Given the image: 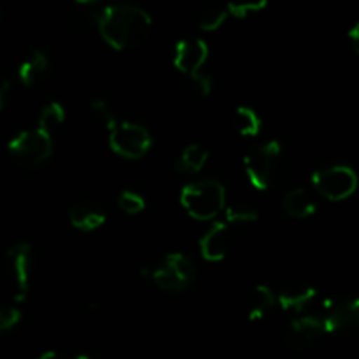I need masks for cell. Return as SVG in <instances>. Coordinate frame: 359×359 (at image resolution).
Returning <instances> with one entry per match:
<instances>
[{
	"label": "cell",
	"instance_id": "7c38bea8",
	"mask_svg": "<svg viewBox=\"0 0 359 359\" xmlns=\"http://www.w3.org/2000/svg\"><path fill=\"white\" fill-rule=\"evenodd\" d=\"M231 248V228L226 223H214L200 238V252L207 262H221Z\"/></svg>",
	"mask_w": 359,
	"mask_h": 359
},
{
	"label": "cell",
	"instance_id": "cb8c5ba5",
	"mask_svg": "<svg viewBox=\"0 0 359 359\" xmlns=\"http://www.w3.org/2000/svg\"><path fill=\"white\" fill-rule=\"evenodd\" d=\"M228 20L226 7H209L198 18V27L205 32L219 30Z\"/></svg>",
	"mask_w": 359,
	"mask_h": 359
},
{
	"label": "cell",
	"instance_id": "7a4b0ae2",
	"mask_svg": "<svg viewBox=\"0 0 359 359\" xmlns=\"http://www.w3.org/2000/svg\"><path fill=\"white\" fill-rule=\"evenodd\" d=\"M181 205L198 221H210L224 210L226 189L219 181H198L181 189Z\"/></svg>",
	"mask_w": 359,
	"mask_h": 359
},
{
	"label": "cell",
	"instance_id": "52a82bcc",
	"mask_svg": "<svg viewBox=\"0 0 359 359\" xmlns=\"http://www.w3.org/2000/svg\"><path fill=\"white\" fill-rule=\"evenodd\" d=\"M109 146L118 156L126 160H139L153 146V137L144 128L132 121H121L111 130Z\"/></svg>",
	"mask_w": 359,
	"mask_h": 359
},
{
	"label": "cell",
	"instance_id": "8992f818",
	"mask_svg": "<svg viewBox=\"0 0 359 359\" xmlns=\"http://www.w3.org/2000/svg\"><path fill=\"white\" fill-rule=\"evenodd\" d=\"M312 184L318 193L332 202H340L358 189L356 172L346 165H332L312 174Z\"/></svg>",
	"mask_w": 359,
	"mask_h": 359
},
{
	"label": "cell",
	"instance_id": "d6986e66",
	"mask_svg": "<svg viewBox=\"0 0 359 359\" xmlns=\"http://www.w3.org/2000/svg\"><path fill=\"white\" fill-rule=\"evenodd\" d=\"M207 160H209V151L200 144H191V146L184 147V151L181 153L177 163H175V170L184 172V174H196L205 167Z\"/></svg>",
	"mask_w": 359,
	"mask_h": 359
},
{
	"label": "cell",
	"instance_id": "83f0119b",
	"mask_svg": "<svg viewBox=\"0 0 359 359\" xmlns=\"http://www.w3.org/2000/svg\"><path fill=\"white\" fill-rule=\"evenodd\" d=\"M21 311L13 305H0V333L14 328L20 323Z\"/></svg>",
	"mask_w": 359,
	"mask_h": 359
},
{
	"label": "cell",
	"instance_id": "d4e9b609",
	"mask_svg": "<svg viewBox=\"0 0 359 359\" xmlns=\"http://www.w3.org/2000/svg\"><path fill=\"white\" fill-rule=\"evenodd\" d=\"M118 205L121 207L123 212L133 216V214H139L146 209V200L142 195L132 191V189H123L118 196Z\"/></svg>",
	"mask_w": 359,
	"mask_h": 359
},
{
	"label": "cell",
	"instance_id": "ac0fdd59",
	"mask_svg": "<svg viewBox=\"0 0 359 359\" xmlns=\"http://www.w3.org/2000/svg\"><path fill=\"white\" fill-rule=\"evenodd\" d=\"M20 81L25 86H35V84L42 83L46 76L49 74V58L46 53L34 51L23 63L20 65Z\"/></svg>",
	"mask_w": 359,
	"mask_h": 359
},
{
	"label": "cell",
	"instance_id": "3957f363",
	"mask_svg": "<svg viewBox=\"0 0 359 359\" xmlns=\"http://www.w3.org/2000/svg\"><path fill=\"white\" fill-rule=\"evenodd\" d=\"M244 168L249 181L256 189L265 191L272 188L283 168V146L279 140L272 139L252 147L244 158Z\"/></svg>",
	"mask_w": 359,
	"mask_h": 359
},
{
	"label": "cell",
	"instance_id": "30bf717a",
	"mask_svg": "<svg viewBox=\"0 0 359 359\" xmlns=\"http://www.w3.org/2000/svg\"><path fill=\"white\" fill-rule=\"evenodd\" d=\"M323 335H326V333L319 316L305 314L293 319L286 326V330L283 333V340L291 351L302 353V351L311 349Z\"/></svg>",
	"mask_w": 359,
	"mask_h": 359
},
{
	"label": "cell",
	"instance_id": "ffe728a7",
	"mask_svg": "<svg viewBox=\"0 0 359 359\" xmlns=\"http://www.w3.org/2000/svg\"><path fill=\"white\" fill-rule=\"evenodd\" d=\"M263 121L255 109L248 105H241L235 109L233 114V128L237 130L238 135L242 137H256L262 132Z\"/></svg>",
	"mask_w": 359,
	"mask_h": 359
},
{
	"label": "cell",
	"instance_id": "277c9868",
	"mask_svg": "<svg viewBox=\"0 0 359 359\" xmlns=\"http://www.w3.org/2000/svg\"><path fill=\"white\" fill-rule=\"evenodd\" d=\"M11 158L23 168L41 167L53 154V137L39 128L25 130L7 144Z\"/></svg>",
	"mask_w": 359,
	"mask_h": 359
},
{
	"label": "cell",
	"instance_id": "f1b7e54d",
	"mask_svg": "<svg viewBox=\"0 0 359 359\" xmlns=\"http://www.w3.org/2000/svg\"><path fill=\"white\" fill-rule=\"evenodd\" d=\"M9 93H11V81L0 76V111H2L4 105H6Z\"/></svg>",
	"mask_w": 359,
	"mask_h": 359
},
{
	"label": "cell",
	"instance_id": "7402d4cb",
	"mask_svg": "<svg viewBox=\"0 0 359 359\" xmlns=\"http://www.w3.org/2000/svg\"><path fill=\"white\" fill-rule=\"evenodd\" d=\"M90 114L98 126L109 130V132H111V130L119 123L118 119H116V114L114 111H112L111 104H109L107 100H102V98L91 102Z\"/></svg>",
	"mask_w": 359,
	"mask_h": 359
},
{
	"label": "cell",
	"instance_id": "d6a6232c",
	"mask_svg": "<svg viewBox=\"0 0 359 359\" xmlns=\"http://www.w3.org/2000/svg\"><path fill=\"white\" fill-rule=\"evenodd\" d=\"M0 18H2V11H0Z\"/></svg>",
	"mask_w": 359,
	"mask_h": 359
},
{
	"label": "cell",
	"instance_id": "4fadbf2b",
	"mask_svg": "<svg viewBox=\"0 0 359 359\" xmlns=\"http://www.w3.org/2000/svg\"><path fill=\"white\" fill-rule=\"evenodd\" d=\"M102 11H104V7L93 0H74L65 6L63 18L76 30L88 32L91 28H98Z\"/></svg>",
	"mask_w": 359,
	"mask_h": 359
},
{
	"label": "cell",
	"instance_id": "8fae6325",
	"mask_svg": "<svg viewBox=\"0 0 359 359\" xmlns=\"http://www.w3.org/2000/svg\"><path fill=\"white\" fill-rule=\"evenodd\" d=\"M209 58V46L202 39H181L175 44L174 67L186 76L200 72Z\"/></svg>",
	"mask_w": 359,
	"mask_h": 359
},
{
	"label": "cell",
	"instance_id": "5bb4252c",
	"mask_svg": "<svg viewBox=\"0 0 359 359\" xmlns=\"http://www.w3.org/2000/svg\"><path fill=\"white\" fill-rule=\"evenodd\" d=\"M69 219L76 230L95 231L107 221L104 207L93 200H81L69 210Z\"/></svg>",
	"mask_w": 359,
	"mask_h": 359
},
{
	"label": "cell",
	"instance_id": "1f68e13d",
	"mask_svg": "<svg viewBox=\"0 0 359 359\" xmlns=\"http://www.w3.org/2000/svg\"><path fill=\"white\" fill-rule=\"evenodd\" d=\"M37 359H65V358H63L60 353H56V351H46V353H42Z\"/></svg>",
	"mask_w": 359,
	"mask_h": 359
},
{
	"label": "cell",
	"instance_id": "44dd1931",
	"mask_svg": "<svg viewBox=\"0 0 359 359\" xmlns=\"http://www.w3.org/2000/svg\"><path fill=\"white\" fill-rule=\"evenodd\" d=\"M63 123H65V107L60 102H51L39 114L37 128L41 132L48 133L49 137H53Z\"/></svg>",
	"mask_w": 359,
	"mask_h": 359
},
{
	"label": "cell",
	"instance_id": "6da1fadb",
	"mask_svg": "<svg viewBox=\"0 0 359 359\" xmlns=\"http://www.w3.org/2000/svg\"><path fill=\"white\" fill-rule=\"evenodd\" d=\"M153 20L147 11L137 6H109L102 11L98 32L112 49L140 48L149 39Z\"/></svg>",
	"mask_w": 359,
	"mask_h": 359
},
{
	"label": "cell",
	"instance_id": "2e32d148",
	"mask_svg": "<svg viewBox=\"0 0 359 359\" xmlns=\"http://www.w3.org/2000/svg\"><path fill=\"white\" fill-rule=\"evenodd\" d=\"M273 307H276V293L270 286L259 284L248 298L249 321H263L273 311Z\"/></svg>",
	"mask_w": 359,
	"mask_h": 359
},
{
	"label": "cell",
	"instance_id": "5b68a950",
	"mask_svg": "<svg viewBox=\"0 0 359 359\" xmlns=\"http://www.w3.org/2000/svg\"><path fill=\"white\" fill-rule=\"evenodd\" d=\"M195 263L182 252H170L147 272L153 283L163 291H182L195 279Z\"/></svg>",
	"mask_w": 359,
	"mask_h": 359
},
{
	"label": "cell",
	"instance_id": "e0dca14e",
	"mask_svg": "<svg viewBox=\"0 0 359 359\" xmlns=\"http://www.w3.org/2000/svg\"><path fill=\"white\" fill-rule=\"evenodd\" d=\"M283 207L291 217H297V219H305V217L312 216L318 210V203H316L314 196L305 188H294L290 193H286L283 200Z\"/></svg>",
	"mask_w": 359,
	"mask_h": 359
},
{
	"label": "cell",
	"instance_id": "9c48e42d",
	"mask_svg": "<svg viewBox=\"0 0 359 359\" xmlns=\"http://www.w3.org/2000/svg\"><path fill=\"white\" fill-rule=\"evenodd\" d=\"M325 326V333H344L356 328L359 323V300H325L321 311L316 312Z\"/></svg>",
	"mask_w": 359,
	"mask_h": 359
},
{
	"label": "cell",
	"instance_id": "484cf974",
	"mask_svg": "<svg viewBox=\"0 0 359 359\" xmlns=\"http://www.w3.org/2000/svg\"><path fill=\"white\" fill-rule=\"evenodd\" d=\"M226 7L228 11V16H233L238 18V20H244V18L251 16V14L259 13L266 7L265 0H258V2H233V4H228Z\"/></svg>",
	"mask_w": 359,
	"mask_h": 359
},
{
	"label": "cell",
	"instance_id": "9a60e30c",
	"mask_svg": "<svg viewBox=\"0 0 359 359\" xmlns=\"http://www.w3.org/2000/svg\"><path fill=\"white\" fill-rule=\"evenodd\" d=\"M316 298H318V291H316L314 286L304 283H293L287 284L279 291V294L276 297V304H279L283 311L302 314L305 309L311 307Z\"/></svg>",
	"mask_w": 359,
	"mask_h": 359
},
{
	"label": "cell",
	"instance_id": "4dcf8cb0",
	"mask_svg": "<svg viewBox=\"0 0 359 359\" xmlns=\"http://www.w3.org/2000/svg\"><path fill=\"white\" fill-rule=\"evenodd\" d=\"M76 359H105L104 354H100L98 351H81L77 354Z\"/></svg>",
	"mask_w": 359,
	"mask_h": 359
},
{
	"label": "cell",
	"instance_id": "ba28073f",
	"mask_svg": "<svg viewBox=\"0 0 359 359\" xmlns=\"http://www.w3.org/2000/svg\"><path fill=\"white\" fill-rule=\"evenodd\" d=\"M4 266L9 280L14 286L16 300L23 302L30 291L32 270H34V249L28 242H18L11 245L4 256Z\"/></svg>",
	"mask_w": 359,
	"mask_h": 359
},
{
	"label": "cell",
	"instance_id": "603a6c76",
	"mask_svg": "<svg viewBox=\"0 0 359 359\" xmlns=\"http://www.w3.org/2000/svg\"><path fill=\"white\" fill-rule=\"evenodd\" d=\"M224 223L228 226H249V224L258 223L259 216L255 209H249V207H228L224 210Z\"/></svg>",
	"mask_w": 359,
	"mask_h": 359
},
{
	"label": "cell",
	"instance_id": "4316f807",
	"mask_svg": "<svg viewBox=\"0 0 359 359\" xmlns=\"http://www.w3.org/2000/svg\"><path fill=\"white\" fill-rule=\"evenodd\" d=\"M188 88L196 97H209L210 91H212V77L203 72L193 74V76H188Z\"/></svg>",
	"mask_w": 359,
	"mask_h": 359
},
{
	"label": "cell",
	"instance_id": "f546056e",
	"mask_svg": "<svg viewBox=\"0 0 359 359\" xmlns=\"http://www.w3.org/2000/svg\"><path fill=\"white\" fill-rule=\"evenodd\" d=\"M347 41H349L351 48H353L354 55H358L359 53V25L356 23L353 28L349 30V34H347Z\"/></svg>",
	"mask_w": 359,
	"mask_h": 359
}]
</instances>
